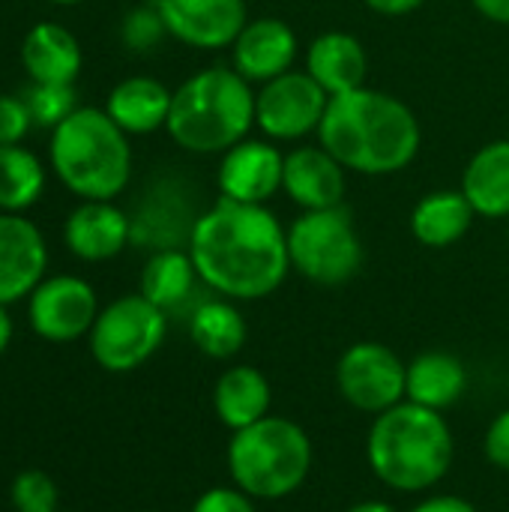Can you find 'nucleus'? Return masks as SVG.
Segmentation results:
<instances>
[{"label": "nucleus", "instance_id": "nucleus-1", "mask_svg": "<svg viewBox=\"0 0 509 512\" xmlns=\"http://www.w3.org/2000/svg\"><path fill=\"white\" fill-rule=\"evenodd\" d=\"M186 249L201 285L234 303L270 297L291 273L288 228L267 204L219 198L192 222Z\"/></svg>", "mask_w": 509, "mask_h": 512}, {"label": "nucleus", "instance_id": "nucleus-2", "mask_svg": "<svg viewBox=\"0 0 509 512\" xmlns=\"http://www.w3.org/2000/svg\"><path fill=\"white\" fill-rule=\"evenodd\" d=\"M318 144L330 150L345 171L384 177L399 174L417 159L423 132L420 120L402 99L384 90L357 87L330 96Z\"/></svg>", "mask_w": 509, "mask_h": 512}, {"label": "nucleus", "instance_id": "nucleus-3", "mask_svg": "<svg viewBox=\"0 0 509 512\" xmlns=\"http://www.w3.org/2000/svg\"><path fill=\"white\" fill-rule=\"evenodd\" d=\"M366 462L381 486L423 495L444 483L456 462V438L441 411L399 402L378 414L366 435Z\"/></svg>", "mask_w": 509, "mask_h": 512}, {"label": "nucleus", "instance_id": "nucleus-4", "mask_svg": "<svg viewBox=\"0 0 509 512\" xmlns=\"http://www.w3.org/2000/svg\"><path fill=\"white\" fill-rule=\"evenodd\" d=\"M255 129V90L234 66H210L189 75L171 96L165 132L198 156L225 153Z\"/></svg>", "mask_w": 509, "mask_h": 512}, {"label": "nucleus", "instance_id": "nucleus-5", "mask_svg": "<svg viewBox=\"0 0 509 512\" xmlns=\"http://www.w3.org/2000/svg\"><path fill=\"white\" fill-rule=\"evenodd\" d=\"M48 168L81 201H114L132 180L129 135L105 108H75L51 129Z\"/></svg>", "mask_w": 509, "mask_h": 512}, {"label": "nucleus", "instance_id": "nucleus-6", "mask_svg": "<svg viewBox=\"0 0 509 512\" xmlns=\"http://www.w3.org/2000/svg\"><path fill=\"white\" fill-rule=\"evenodd\" d=\"M228 474L237 489L255 501H285L303 489L315 465V447L309 432L279 414L231 432Z\"/></svg>", "mask_w": 509, "mask_h": 512}, {"label": "nucleus", "instance_id": "nucleus-7", "mask_svg": "<svg viewBox=\"0 0 509 512\" xmlns=\"http://www.w3.org/2000/svg\"><path fill=\"white\" fill-rule=\"evenodd\" d=\"M291 270L321 288H339L363 270V240L345 207L303 210L288 228Z\"/></svg>", "mask_w": 509, "mask_h": 512}, {"label": "nucleus", "instance_id": "nucleus-8", "mask_svg": "<svg viewBox=\"0 0 509 512\" xmlns=\"http://www.w3.org/2000/svg\"><path fill=\"white\" fill-rule=\"evenodd\" d=\"M168 336V312L153 306L144 294H126L99 309L87 333L90 357L111 375L141 369L156 357Z\"/></svg>", "mask_w": 509, "mask_h": 512}, {"label": "nucleus", "instance_id": "nucleus-9", "mask_svg": "<svg viewBox=\"0 0 509 512\" xmlns=\"http://www.w3.org/2000/svg\"><path fill=\"white\" fill-rule=\"evenodd\" d=\"M408 363L384 342H354L336 360V390L360 414H384L405 402Z\"/></svg>", "mask_w": 509, "mask_h": 512}, {"label": "nucleus", "instance_id": "nucleus-10", "mask_svg": "<svg viewBox=\"0 0 509 512\" xmlns=\"http://www.w3.org/2000/svg\"><path fill=\"white\" fill-rule=\"evenodd\" d=\"M327 105V90L306 69H291L261 84L255 93V129H261L267 141H303L312 132L318 135Z\"/></svg>", "mask_w": 509, "mask_h": 512}, {"label": "nucleus", "instance_id": "nucleus-11", "mask_svg": "<svg viewBox=\"0 0 509 512\" xmlns=\"http://www.w3.org/2000/svg\"><path fill=\"white\" fill-rule=\"evenodd\" d=\"M96 288L72 273L45 276L27 297V324L30 330L54 345L84 339L99 315Z\"/></svg>", "mask_w": 509, "mask_h": 512}, {"label": "nucleus", "instance_id": "nucleus-12", "mask_svg": "<svg viewBox=\"0 0 509 512\" xmlns=\"http://www.w3.org/2000/svg\"><path fill=\"white\" fill-rule=\"evenodd\" d=\"M168 36L189 48H231L249 24L246 0H153Z\"/></svg>", "mask_w": 509, "mask_h": 512}, {"label": "nucleus", "instance_id": "nucleus-13", "mask_svg": "<svg viewBox=\"0 0 509 512\" xmlns=\"http://www.w3.org/2000/svg\"><path fill=\"white\" fill-rule=\"evenodd\" d=\"M285 153L258 138H243L231 150L222 153L216 183L222 198L240 204H267L276 192H282Z\"/></svg>", "mask_w": 509, "mask_h": 512}, {"label": "nucleus", "instance_id": "nucleus-14", "mask_svg": "<svg viewBox=\"0 0 509 512\" xmlns=\"http://www.w3.org/2000/svg\"><path fill=\"white\" fill-rule=\"evenodd\" d=\"M48 243L33 219L24 213H0V303L27 300L45 279Z\"/></svg>", "mask_w": 509, "mask_h": 512}, {"label": "nucleus", "instance_id": "nucleus-15", "mask_svg": "<svg viewBox=\"0 0 509 512\" xmlns=\"http://www.w3.org/2000/svg\"><path fill=\"white\" fill-rule=\"evenodd\" d=\"M297 33L282 18L249 21L231 45V66L249 84H267L294 69Z\"/></svg>", "mask_w": 509, "mask_h": 512}, {"label": "nucleus", "instance_id": "nucleus-16", "mask_svg": "<svg viewBox=\"0 0 509 512\" xmlns=\"http://www.w3.org/2000/svg\"><path fill=\"white\" fill-rule=\"evenodd\" d=\"M132 240V219L114 201H81L63 222L66 249L87 264L117 258Z\"/></svg>", "mask_w": 509, "mask_h": 512}, {"label": "nucleus", "instance_id": "nucleus-17", "mask_svg": "<svg viewBox=\"0 0 509 512\" xmlns=\"http://www.w3.org/2000/svg\"><path fill=\"white\" fill-rule=\"evenodd\" d=\"M345 168L321 144H303L285 153L282 192L300 210H333L345 198Z\"/></svg>", "mask_w": 509, "mask_h": 512}, {"label": "nucleus", "instance_id": "nucleus-18", "mask_svg": "<svg viewBox=\"0 0 509 512\" xmlns=\"http://www.w3.org/2000/svg\"><path fill=\"white\" fill-rule=\"evenodd\" d=\"M21 66L36 84H75L84 54L72 30L57 21H39L21 39Z\"/></svg>", "mask_w": 509, "mask_h": 512}, {"label": "nucleus", "instance_id": "nucleus-19", "mask_svg": "<svg viewBox=\"0 0 509 512\" xmlns=\"http://www.w3.org/2000/svg\"><path fill=\"white\" fill-rule=\"evenodd\" d=\"M306 72L327 90V96H342L357 87H366L369 57L357 36L327 30L309 42Z\"/></svg>", "mask_w": 509, "mask_h": 512}, {"label": "nucleus", "instance_id": "nucleus-20", "mask_svg": "<svg viewBox=\"0 0 509 512\" xmlns=\"http://www.w3.org/2000/svg\"><path fill=\"white\" fill-rule=\"evenodd\" d=\"M273 387L258 366L237 363L228 366L213 384V411L219 423L231 432H240L270 414Z\"/></svg>", "mask_w": 509, "mask_h": 512}, {"label": "nucleus", "instance_id": "nucleus-21", "mask_svg": "<svg viewBox=\"0 0 509 512\" xmlns=\"http://www.w3.org/2000/svg\"><path fill=\"white\" fill-rule=\"evenodd\" d=\"M171 96L159 78L150 75H132L111 87L105 99V114L126 132V135H150L156 129H165Z\"/></svg>", "mask_w": 509, "mask_h": 512}, {"label": "nucleus", "instance_id": "nucleus-22", "mask_svg": "<svg viewBox=\"0 0 509 512\" xmlns=\"http://www.w3.org/2000/svg\"><path fill=\"white\" fill-rule=\"evenodd\" d=\"M468 390V369L456 354L426 351L408 363L405 375V399L432 411L453 408Z\"/></svg>", "mask_w": 509, "mask_h": 512}, {"label": "nucleus", "instance_id": "nucleus-23", "mask_svg": "<svg viewBox=\"0 0 509 512\" xmlns=\"http://www.w3.org/2000/svg\"><path fill=\"white\" fill-rule=\"evenodd\" d=\"M462 195L483 219H509V141L480 147L462 174Z\"/></svg>", "mask_w": 509, "mask_h": 512}, {"label": "nucleus", "instance_id": "nucleus-24", "mask_svg": "<svg viewBox=\"0 0 509 512\" xmlns=\"http://www.w3.org/2000/svg\"><path fill=\"white\" fill-rule=\"evenodd\" d=\"M474 219L477 213L462 189H441L417 201V207L411 210V234L429 249H447L471 231Z\"/></svg>", "mask_w": 509, "mask_h": 512}, {"label": "nucleus", "instance_id": "nucleus-25", "mask_svg": "<svg viewBox=\"0 0 509 512\" xmlns=\"http://www.w3.org/2000/svg\"><path fill=\"white\" fill-rule=\"evenodd\" d=\"M189 339L210 360H234L249 339V327L234 300L213 297V300H201L192 309Z\"/></svg>", "mask_w": 509, "mask_h": 512}, {"label": "nucleus", "instance_id": "nucleus-26", "mask_svg": "<svg viewBox=\"0 0 509 512\" xmlns=\"http://www.w3.org/2000/svg\"><path fill=\"white\" fill-rule=\"evenodd\" d=\"M201 285V276L195 270V261L189 255V249H159L147 258L144 270H141V291L153 306H159L162 312H177L183 309L192 297L195 288Z\"/></svg>", "mask_w": 509, "mask_h": 512}, {"label": "nucleus", "instance_id": "nucleus-27", "mask_svg": "<svg viewBox=\"0 0 509 512\" xmlns=\"http://www.w3.org/2000/svg\"><path fill=\"white\" fill-rule=\"evenodd\" d=\"M45 165L24 144H0V213H24L45 192Z\"/></svg>", "mask_w": 509, "mask_h": 512}, {"label": "nucleus", "instance_id": "nucleus-28", "mask_svg": "<svg viewBox=\"0 0 509 512\" xmlns=\"http://www.w3.org/2000/svg\"><path fill=\"white\" fill-rule=\"evenodd\" d=\"M30 117H33V126H42V129H54L60 126L75 108V84H36L30 81L21 93Z\"/></svg>", "mask_w": 509, "mask_h": 512}, {"label": "nucleus", "instance_id": "nucleus-29", "mask_svg": "<svg viewBox=\"0 0 509 512\" xmlns=\"http://www.w3.org/2000/svg\"><path fill=\"white\" fill-rule=\"evenodd\" d=\"M9 501H12L15 512H57L60 510V489L45 471L27 468L12 480Z\"/></svg>", "mask_w": 509, "mask_h": 512}, {"label": "nucleus", "instance_id": "nucleus-30", "mask_svg": "<svg viewBox=\"0 0 509 512\" xmlns=\"http://www.w3.org/2000/svg\"><path fill=\"white\" fill-rule=\"evenodd\" d=\"M165 24L156 12V6H138L132 9L126 18H123V42L132 48V51H150L159 45V39L165 36Z\"/></svg>", "mask_w": 509, "mask_h": 512}, {"label": "nucleus", "instance_id": "nucleus-31", "mask_svg": "<svg viewBox=\"0 0 509 512\" xmlns=\"http://www.w3.org/2000/svg\"><path fill=\"white\" fill-rule=\"evenodd\" d=\"M33 126V117L21 96L0 93V144H21Z\"/></svg>", "mask_w": 509, "mask_h": 512}, {"label": "nucleus", "instance_id": "nucleus-32", "mask_svg": "<svg viewBox=\"0 0 509 512\" xmlns=\"http://www.w3.org/2000/svg\"><path fill=\"white\" fill-rule=\"evenodd\" d=\"M189 512H258L255 510V498H249L243 489L231 486H213L207 492H201L192 504Z\"/></svg>", "mask_w": 509, "mask_h": 512}, {"label": "nucleus", "instance_id": "nucleus-33", "mask_svg": "<svg viewBox=\"0 0 509 512\" xmlns=\"http://www.w3.org/2000/svg\"><path fill=\"white\" fill-rule=\"evenodd\" d=\"M483 450H486V459L498 471H507L509 474V408L498 411L495 420L489 423L486 438H483Z\"/></svg>", "mask_w": 509, "mask_h": 512}, {"label": "nucleus", "instance_id": "nucleus-34", "mask_svg": "<svg viewBox=\"0 0 509 512\" xmlns=\"http://www.w3.org/2000/svg\"><path fill=\"white\" fill-rule=\"evenodd\" d=\"M408 512H480L471 501L459 498V495H426L423 501H417Z\"/></svg>", "mask_w": 509, "mask_h": 512}, {"label": "nucleus", "instance_id": "nucleus-35", "mask_svg": "<svg viewBox=\"0 0 509 512\" xmlns=\"http://www.w3.org/2000/svg\"><path fill=\"white\" fill-rule=\"evenodd\" d=\"M423 3L426 0H366V6L381 15H408V12L420 9Z\"/></svg>", "mask_w": 509, "mask_h": 512}, {"label": "nucleus", "instance_id": "nucleus-36", "mask_svg": "<svg viewBox=\"0 0 509 512\" xmlns=\"http://www.w3.org/2000/svg\"><path fill=\"white\" fill-rule=\"evenodd\" d=\"M471 3L483 18L495 24H509V0H471Z\"/></svg>", "mask_w": 509, "mask_h": 512}, {"label": "nucleus", "instance_id": "nucleus-37", "mask_svg": "<svg viewBox=\"0 0 509 512\" xmlns=\"http://www.w3.org/2000/svg\"><path fill=\"white\" fill-rule=\"evenodd\" d=\"M12 336H15V324H12V315H9V306L0 303V357L6 354V348L12 345Z\"/></svg>", "mask_w": 509, "mask_h": 512}, {"label": "nucleus", "instance_id": "nucleus-38", "mask_svg": "<svg viewBox=\"0 0 509 512\" xmlns=\"http://www.w3.org/2000/svg\"><path fill=\"white\" fill-rule=\"evenodd\" d=\"M345 512H399L393 504H387V501H360V504H354V507H348Z\"/></svg>", "mask_w": 509, "mask_h": 512}, {"label": "nucleus", "instance_id": "nucleus-39", "mask_svg": "<svg viewBox=\"0 0 509 512\" xmlns=\"http://www.w3.org/2000/svg\"><path fill=\"white\" fill-rule=\"evenodd\" d=\"M48 3H54V6H78L84 0H48Z\"/></svg>", "mask_w": 509, "mask_h": 512}, {"label": "nucleus", "instance_id": "nucleus-40", "mask_svg": "<svg viewBox=\"0 0 509 512\" xmlns=\"http://www.w3.org/2000/svg\"><path fill=\"white\" fill-rule=\"evenodd\" d=\"M57 512H66V510H57Z\"/></svg>", "mask_w": 509, "mask_h": 512}]
</instances>
